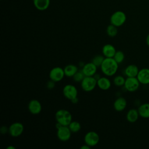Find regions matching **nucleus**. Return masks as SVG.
Listing matches in <instances>:
<instances>
[{
    "instance_id": "29",
    "label": "nucleus",
    "mask_w": 149,
    "mask_h": 149,
    "mask_svg": "<svg viewBox=\"0 0 149 149\" xmlns=\"http://www.w3.org/2000/svg\"><path fill=\"white\" fill-rule=\"evenodd\" d=\"M9 132V127H6V126H2L0 129V132L2 134H5Z\"/></svg>"
},
{
    "instance_id": "16",
    "label": "nucleus",
    "mask_w": 149,
    "mask_h": 149,
    "mask_svg": "<svg viewBox=\"0 0 149 149\" xmlns=\"http://www.w3.org/2000/svg\"><path fill=\"white\" fill-rule=\"evenodd\" d=\"M116 51L115 47L110 44H105L102 48V53L105 58H113Z\"/></svg>"
},
{
    "instance_id": "26",
    "label": "nucleus",
    "mask_w": 149,
    "mask_h": 149,
    "mask_svg": "<svg viewBox=\"0 0 149 149\" xmlns=\"http://www.w3.org/2000/svg\"><path fill=\"white\" fill-rule=\"evenodd\" d=\"M104 59L105 56L103 55H97L95 56H94V58L91 60V62L98 68H100Z\"/></svg>"
},
{
    "instance_id": "30",
    "label": "nucleus",
    "mask_w": 149,
    "mask_h": 149,
    "mask_svg": "<svg viewBox=\"0 0 149 149\" xmlns=\"http://www.w3.org/2000/svg\"><path fill=\"white\" fill-rule=\"evenodd\" d=\"M90 148H91V147H90L89 146H88L86 144H83V146H81L80 149H90Z\"/></svg>"
},
{
    "instance_id": "9",
    "label": "nucleus",
    "mask_w": 149,
    "mask_h": 149,
    "mask_svg": "<svg viewBox=\"0 0 149 149\" xmlns=\"http://www.w3.org/2000/svg\"><path fill=\"white\" fill-rule=\"evenodd\" d=\"M62 93L66 98L71 100L73 98L77 97L78 91L75 86L70 84H68L63 87L62 90Z\"/></svg>"
},
{
    "instance_id": "13",
    "label": "nucleus",
    "mask_w": 149,
    "mask_h": 149,
    "mask_svg": "<svg viewBox=\"0 0 149 149\" xmlns=\"http://www.w3.org/2000/svg\"><path fill=\"white\" fill-rule=\"evenodd\" d=\"M97 68L92 62H90L85 63L81 70L86 76H93L97 73Z\"/></svg>"
},
{
    "instance_id": "10",
    "label": "nucleus",
    "mask_w": 149,
    "mask_h": 149,
    "mask_svg": "<svg viewBox=\"0 0 149 149\" xmlns=\"http://www.w3.org/2000/svg\"><path fill=\"white\" fill-rule=\"evenodd\" d=\"M72 132L68 126H62L57 129L56 135L58 139L61 141H67L71 137Z\"/></svg>"
},
{
    "instance_id": "25",
    "label": "nucleus",
    "mask_w": 149,
    "mask_h": 149,
    "mask_svg": "<svg viewBox=\"0 0 149 149\" xmlns=\"http://www.w3.org/2000/svg\"><path fill=\"white\" fill-rule=\"evenodd\" d=\"M125 56L123 52L120 50H118L116 51L113 58L116 61V62L118 64H120L123 62L125 59Z\"/></svg>"
},
{
    "instance_id": "7",
    "label": "nucleus",
    "mask_w": 149,
    "mask_h": 149,
    "mask_svg": "<svg viewBox=\"0 0 149 149\" xmlns=\"http://www.w3.org/2000/svg\"><path fill=\"white\" fill-rule=\"evenodd\" d=\"M65 76L64 69L59 66L53 68L51 69L49 73V79L55 82H59L61 81Z\"/></svg>"
},
{
    "instance_id": "14",
    "label": "nucleus",
    "mask_w": 149,
    "mask_h": 149,
    "mask_svg": "<svg viewBox=\"0 0 149 149\" xmlns=\"http://www.w3.org/2000/svg\"><path fill=\"white\" fill-rule=\"evenodd\" d=\"M113 108L118 112H122L127 106V101L123 97H118L113 102Z\"/></svg>"
},
{
    "instance_id": "32",
    "label": "nucleus",
    "mask_w": 149,
    "mask_h": 149,
    "mask_svg": "<svg viewBox=\"0 0 149 149\" xmlns=\"http://www.w3.org/2000/svg\"><path fill=\"white\" fill-rule=\"evenodd\" d=\"M93 76H94V77L97 80H97H98V79L101 77L99 73H95Z\"/></svg>"
},
{
    "instance_id": "28",
    "label": "nucleus",
    "mask_w": 149,
    "mask_h": 149,
    "mask_svg": "<svg viewBox=\"0 0 149 149\" xmlns=\"http://www.w3.org/2000/svg\"><path fill=\"white\" fill-rule=\"evenodd\" d=\"M55 81H53V80H49L48 82H47V87L49 89V90H52V89H53L54 87H55Z\"/></svg>"
},
{
    "instance_id": "2",
    "label": "nucleus",
    "mask_w": 149,
    "mask_h": 149,
    "mask_svg": "<svg viewBox=\"0 0 149 149\" xmlns=\"http://www.w3.org/2000/svg\"><path fill=\"white\" fill-rule=\"evenodd\" d=\"M56 122L59 123L63 126H68L72 121V115L71 113L64 109L58 110L55 115Z\"/></svg>"
},
{
    "instance_id": "21",
    "label": "nucleus",
    "mask_w": 149,
    "mask_h": 149,
    "mask_svg": "<svg viewBox=\"0 0 149 149\" xmlns=\"http://www.w3.org/2000/svg\"><path fill=\"white\" fill-rule=\"evenodd\" d=\"M65 75L68 77H73L74 74L78 71V67L73 64H69L63 68Z\"/></svg>"
},
{
    "instance_id": "31",
    "label": "nucleus",
    "mask_w": 149,
    "mask_h": 149,
    "mask_svg": "<svg viewBox=\"0 0 149 149\" xmlns=\"http://www.w3.org/2000/svg\"><path fill=\"white\" fill-rule=\"evenodd\" d=\"M70 101H71V102H72L73 104H77V103L78 102V101H79V99H78V98H77V97H75V98H73V99L71 100Z\"/></svg>"
},
{
    "instance_id": "18",
    "label": "nucleus",
    "mask_w": 149,
    "mask_h": 149,
    "mask_svg": "<svg viewBox=\"0 0 149 149\" xmlns=\"http://www.w3.org/2000/svg\"><path fill=\"white\" fill-rule=\"evenodd\" d=\"M140 117L137 109L132 108L129 109L126 115V120L130 123H134L139 119Z\"/></svg>"
},
{
    "instance_id": "15",
    "label": "nucleus",
    "mask_w": 149,
    "mask_h": 149,
    "mask_svg": "<svg viewBox=\"0 0 149 149\" xmlns=\"http://www.w3.org/2000/svg\"><path fill=\"white\" fill-rule=\"evenodd\" d=\"M97 86L102 90H108L111 87V81L107 76H101L97 82Z\"/></svg>"
},
{
    "instance_id": "27",
    "label": "nucleus",
    "mask_w": 149,
    "mask_h": 149,
    "mask_svg": "<svg viewBox=\"0 0 149 149\" xmlns=\"http://www.w3.org/2000/svg\"><path fill=\"white\" fill-rule=\"evenodd\" d=\"M85 76H86L84 75V74L83 72L81 69L78 70V71L73 76V79L75 82L79 83V82H81L83 80V79L84 78Z\"/></svg>"
},
{
    "instance_id": "1",
    "label": "nucleus",
    "mask_w": 149,
    "mask_h": 149,
    "mask_svg": "<svg viewBox=\"0 0 149 149\" xmlns=\"http://www.w3.org/2000/svg\"><path fill=\"white\" fill-rule=\"evenodd\" d=\"M119 68V64L113 58H105L100 68L102 73L107 77L115 75Z\"/></svg>"
},
{
    "instance_id": "19",
    "label": "nucleus",
    "mask_w": 149,
    "mask_h": 149,
    "mask_svg": "<svg viewBox=\"0 0 149 149\" xmlns=\"http://www.w3.org/2000/svg\"><path fill=\"white\" fill-rule=\"evenodd\" d=\"M140 117L144 119L149 118V102H144L140 105L137 108Z\"/></svg>"
},
{
    "instance_id": "6",
    "label": "nucleus",
    "mask_w": 149,
    "mask_h": 149,
    "mask_svg": "<svg viewBox=\"0 0 149 149\" xmlns=\"http://www.w3.org/2000/svg\"><path fill=\"white\" fill-rule=\"evenodd\" d=\"M85 144L90 147H94L97 146L100 141V136L98 134L94 131H89L86 133L84 137Z\"/></svg>"
},
{
    "instance_id": "33",
    "label": "nucleus",
    "mask_w": 149,
    "mask_h": 149,
    "mask_svg": "<svg viewBox=\"0 0 149 149\" xmlns=\"http://www.w3.org/2000/svg\"><path fill=\"white\" fill-rule=\"evenodd\" d=\"M146 42L147 45L149 47V33L147 34V37H146Z\"/></svg>"
},
{
    "instance_id": "11",
    "label": "nucleus",
    "mask_w": 149,
    "mask_h": 149,
    "mask_svg": "<svg viewBox=\"0 0 149 149\" xmlns=\"http://www.w3.org/2000/svg\"><path fill=\"white\" fill-rule=\"evenodd\" d=\"M27 108L31 114L38 115L41 112L42 105L38 100L33 99L29 101Z\"/></svg>"
},
{
    "instance_id": "24",
    "label": "nucleus",
    "mask_w": 149,
    "mask_h": 149,
    "mask_svg": "<svg viewBox=\"0 0 149 149\" xmlns=\"http://www.w3.org/2000/svg\"><path fill=\"white\" fill-rule=\"evenodd\" d=\"M126 79L122 75L116 76L113 80V83L115 86L118 87L123 86L125 84Z\"/></svg>"
},
{
    "instance_id": "23",
    "label": "nucleus",
    "mask_w": 149,
    "mask_h": 149,
    "mask_svg": "<svg viewBox=\"0 0 149 149\" xmlns=\"http://www.w3.org/2000/svg\"><path fill=\"white\" fill-rule=\"evenodd\" d=\"M106 31L108 36L111 37H114L118 34V27L112 24H110L108 26Z\"/></svg>"
},
{
    "instance_id": "34",
    "label": "nucleus",
    "mask_w": 149,
    "mask_h": 149,
    "mask_svg": "<svg viewBox=\"0 0 149 149\" xmlns=\"http://www.w3.org/2000/svg\"><path fill=\"white\" fill-rule=\"evenodd\" d=\"M15 147L13 146H9L6 147V149H15Z\"/></svg>"
},
{
    "instance_id": "5",
    "label": "nucleus",
    "mask_w": 149,
    "mask_h": 149,
    "mask_svg": "<svg viewBox=\"0 0 149 149\" xmlns=\"http://www.w3.org/2000/svg\"><path fill=\"white\" fill-rule=\"evenodd\" d=\"M140 85V83L137 77H127L125 80L124 88L129 92L137 91Z\"/></svg>"
},
{
    "instance_id": "4",
    "label": "nucleus",
    "mask_w": 149,
    "mask_h": 149,
    "mask_svg": "<svg viewBox=\"0 0 149 149\" xmlns=\"http://www.w3.org/2000/svg\"><path fill=\"white\" fill-rule=\"evenodd\" d=\"M97 81L94 76H85L80 82V86L83 91L90 92L93 91L97 86Z\"/></svg>"
},
{
    "instance_id": "20",
    "label": "nucleus",
    "mask_w": 149,
    "mask_h": 149,
    "mask_svg": "<svg viewBox=\"0 0 149 149\" xmlns=\"http://www.w3.org/2000/svg\"><path fill=\"white\" fill-rule=\"evenodd\" d=\"M33 4L37 9L42 11L48 8L50 0H33Z\"/></svg>"
},
{
    "instance_id": "17",
    "label": "nucleus",
    "mask_w": 149,
    "mask_h": 149,
    "mask_svg": "<svg viewBox=\"0 0 149 149\" xmlns=\"http://www.w3.org/2000/svg\"><path fill=\"white\" fill-rule=\"evenodd\" d=\"M139 70L137 65L130 64L127 65L124 69V74L126 77H137Z\"/></svg>"
},
{
    "instance_id": "3",
    "label": "nucleus",
    "mask_w": 149,
    "mask_h": 149,
    "mask_svg": "<svg viewBox=\"0 0 149 149\" xmlns=\"http://www.w3.org/2000/svg\"><path fill=\"white\" fill-rule=\"evenodd\" d=\"M126 21V15L125 12L121 10H117L113 13L110 17L111 24L116 26L120 27L125 24Z\"/></svg>"
},
{
    "instance_id": "8",
    "label": "nucleus",
    "mask_w": 149,
    "mask_h": 149,
    "mask_svg": "<svg viewBox=\"0 0 149 149\" xmlns=\"http://www.w3.org/2000/svg\"><path fill=\"white\" fill-rule=\"evenodd\" d=\"M24 131L23 125L19 122H15L12 123L9 127L8 133L13 137H17L22 135Z\"/></svg>"
},
{
    "instance_id": "12",
    "label": "nucleus",
    "mask_w": 149,
    "mask_h": 149,
    "mask_svg": "<svg viewBox=\"0 0 149 149\" xmlns=\"http://www.w3.org/2000/svg\"><path fill=\"white\" fill-rule=\"evenodd\" d=\"M137 78L140 84L143 85L149 84V68H144L140 69Z\"/></svg>"
},
{
    "instance_id": "22",
    "label": "nucleus",
    "mask_w": 149,
    "mask_h": 149,
    "mask_svg": "<svg viewBox=\"0 0 149 149\" xmlns=\"http://www.w3.org/2000/svg\"><path fill=\"white\" fill-rule=\"evenodd\" d=\"M68 127L72 133H77L81 129L80 123L76 120H72L68 125Z\"/></svg>"
}]
</instances>
